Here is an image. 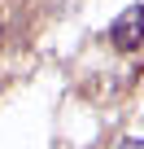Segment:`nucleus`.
Masks as SVG:
<instances>
[{
    "mask_svg": "<svg viewBox=\"0 0 144 149\" xmlns=\"http://www.w3.org/2000/svg\"><path fill=\"white\" fill-rule=\"evenodd\" d=\"M109 44L114 48H140L144 44V5H127L114 22H109Z\"/></svg>",
    "mask_w": 144,
    "mask_h": 149,
    "instance_id": "1",
    "label": "nucleus"
},
{
    "mask_svg": "<svg viewBox=\"0 0 144 149\" xmlns=\"http://www.w3.org/2000/svg\"><path fill=\"white\" fill-rule=\"evenodd\" d=\"M118 149H144V140H127V145H118Z\"/></svg>",
    "mask_w": 144,
    "mask_h": 149,
    "instance_id": "2",
    "label": "nucleus"
}]
</instances>
